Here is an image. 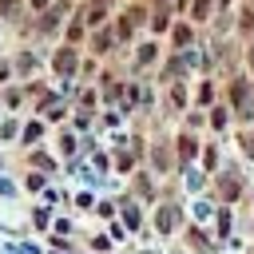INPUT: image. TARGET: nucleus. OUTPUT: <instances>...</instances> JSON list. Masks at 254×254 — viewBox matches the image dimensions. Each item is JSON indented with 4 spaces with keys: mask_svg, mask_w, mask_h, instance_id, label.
<instances>
[{
    "mask_svg": "<svg viewBox=\"0 0 254 254\" xmlns=\"http://www.w3.org/2000/svg\"><path fill=\"white\" fill-rule=\"evenodd\" d=\"M175 44H190V28H187V24L175 28Z\"/></svg>",
    "mask_w": 254,
    "mask_h": 254,
    "instance_id": "obj_1",
    "label": "nucleus"
},
{
    "mask_svg": "<svg viewBox=\"0 0 254 254\" xmlns=\"http://www.w3.org/2000/svg\"><path fill=\"white\" fill-rule=\"evenodd\" d=\"M206 12H210V0H198V4H194V16H198V20H206Z\"/></svg>",
    "mask_w": 254,
    "mask_h": 254,
    "instance_id": "obj_2",
    "label": "nucleus"
}]
</instances>
